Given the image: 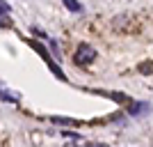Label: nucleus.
I'll return each mask as SVG.
<instances>
[{"mask_svg": "<svg viewBox=\"0 0 153 147\" xmlns=\"http://www.w3.org/2000/svg\"><path fill=\"white\" fill-rule=\"evenodd\" d=\"M0 99H2V101H12V103H16V101H19V94H7L5 87H0Z\"/></svg>", "mask_w": 153, "mask_h": 147, "instance_id": "obj_2", "label": "nucleus"}, {"mask_svg": "<svg viewBox=\"0 0 153 147\" xmlns=\"http://www.w3.org/2000/svg\"><path fill=\"white\" fill-rule=\"evenodd\" d=\"M94 58H96L94 48H91L89 44H80L78 51H76V55H73V62H76L78 67H87L89 62H94Z\"/></svg>", "mask_w": 153, "mask_h": 147, "instance_id": "obj_1", "label": "nucleus"}, {"mask_svg": "<svg viewBox=\"0 0 153 147\" xmlns=\"http://www.w3.org/2000/svg\"><path fill=\"white\" fill-rule=\"evenodd\" d=\"M64 5H66V9H71V12H80V9H82V5H80L78 0H64Z\"/></svg>", "mask_w": 153, "mask_h": 147, "instance_id": "obj_3", "label": "nucleus"}, {"mask_svg": "<svg viewBox=\"0 0 153 147\" xmlns=\"http://www.w3.org/2000/svg\"><path fill=\"white\" fill-rule=\"evenodd\" d=\"M53 122H55V124H73V122L66 120V117H53Z\"/></svg>", "mask_w": 153, "mask_h": 147, "instance_id": "obj_4", "label": "nucleus"}]
</instances>
